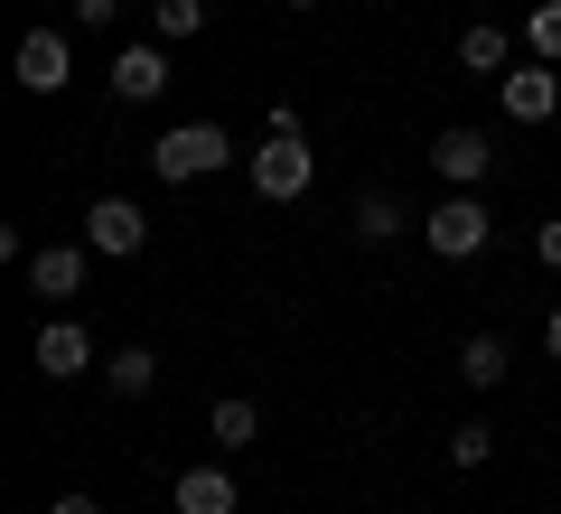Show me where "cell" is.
<instances>
[{"instance_id":"1","label":"cell","mask_w":561,"mask_h":514,"mask_svg":"<svg viewBox=\"0 0 561 514\" xmlns=\"http://www.w3.org/2000/svg\"><path fill=\"white\" fill-rule=\"evenodd\" d=\"M243 179H253L262 206H290V197H309V179H319V150H309L300 132H272L253 159H243Z\"/></svg>"},{"instance_id":"2","label":"cell","mask_w":561,"mask_h":514,"mask_svg":"<svg viewBox=\"0 0 561 514\" xmlns=\"http://www.w3.org/2000/svg\"><path fill=\"white\" fill-rule=\"evenodd\" d=\"M225 159H234L225 122H179V132H160V140H150V169H160L169 187H187V179H216Z\"/></svg>"},{"instance_id":"3","label":"cell","mask_w":561,"mask_h":514,"mask_svg":"<svg viewBox=\"0 0 561 514\" xmlns=\"http://www.w3.org/2000/svg\"><path fill=\"white\" fill-rule=\"evenodd\" d=\"M421 235H431V253H440V262H478L486 235H496V216H486L478 187H459V197H440L431 216H421Z\"/></svg>"},{"instance_id":"4","label":"cell","mask_w":561,"mask_h":514,"mask_svg":"<svg viewBox=\"0 0 561 514\" xmlns=\"http://www.w3.org/2000/svg\"><path fill=\"white\" fill-rule=\"evenodd\" d=\"M10 76H20V94H66V84H76V47H66V28H28L20 57H10Z\"/></svg>"},{"instance_id":"5","label":"cell","mask_w":561,"mask_h":514,"mask_svg":"<svg viewBox=\"0 0 561 514\" xmlns=\"http://www.w3.org/2000/svg\"><path fill=\"white\" fill-rule=\"evenodd\" d=\"M84 243H94L103 262H131L140 243H150V216H140L131 197H94L84 206Z\"/></svg>"},{"instance_id":"6","label":"cell","mask_w":561,"mask_h":514,"mask_svg":"<svg viewBox=\"0 0 561 514\" xmlns=\"http://www.w3.org/2000/svg\"><path fill=\"white\" fill-rule=\"evenodd\" d=\"M505 122H552L561 113V66L552 57H524V66H505Z\"/></svg>"},{"instance_id":"7","label":"cell","mask_w":561,"mask_h":514,"mask_svg":"<svg viewBox=\"0 0 561 514\" xmlns=\"http://www.w3.org/2000/svg\"><path fill=\"white\" fill-rule=\"evenodd\" d=\"M84 262H94V243H38L20 272H28V290H38V299H76L84 290Z\"/></svg>"},{"instance_id":"8","label":"cell","mask_w":561,"mask_h":514,"mask_svg":"<svg viewBox=\"0 0 561 514\" xmlns=\"http://www.w3.org/2000/svg\"><path fill=\"white\" fill-rule=\"evenodd\" d=\"M28 356H38V375H57V384H76L84 365H94V336H84L76 318H47V328H38V346H28Z\"/></svg>"},{"instance_id":"9","label":"cell","mask_w":561,"mask_h":514,"mask_svg":"<svg viewBox=\"0 0 561 514\" xmlns=\"http://www.w3.org/2000/svg\"><path fill=\"white\" fill-rule=\"evenodd\" d=\"M486 159H496V150H486V132H468V122H449V132L431 140V169H440L449 187H478V179H486Z\"/></svg>"},{"instance_id":"10","label":"cell","mask_w":561,"mask_h":514,"mask_svg":"<svg viewBox=\"0 0 561 514\" xmlns=\"http://www.w3.org/2000/svg\"><path fill=\"white\" fill-rule=\"evenodd\" d=\"M113 94L122 103H160L169 94V57L160 47H113Z\"/></svg>"},{"instance_id":"11","label":"cell","mask_w":561,"mask_h":514,"mask_svg":"<svg viewBox=\"0 0 561 514\" xmlns=\"http://www.w3.org/2000/svg\"><path fill=\"white\" fill-rule=\"evenodd\" d=\"M169 505H179V514H234L243 495H234V477H225V468H187L179 487H169Z\"/></svg>"},{"instance_id":"12","label":"cell","mask_w":561,"mask_h":514,"mask_svg":"<svg viewBox=\"0 0 561 514\" xmlns=\"http://www.w3.org/2000/svg\"><path fill=\"white\" fill-rule=\"evenodd\" d=\"M505 365H515V356H505V336H496V328H478V336L459 346V384H468V393H496Z\"/></svg>"},{"instance_id":"13","label":"cell","mask_w":561,"mask_h":514,"mask_svg":"<svg viewBox=\"0 0 561 514\" xmlns=\"http://www.w3.org/2000/svg\"><path fill=\"white\" fill-rule=\"evenodd\" d=\"M402 235V197L393 187H365L356 197V243H393Z\"/></svg>"},{"instance_id":"14","label":"cell","mask_w":561,"mask_h":514,"mask_svg":"<svg viewBox=\"0 0 561 514\" xmlns=\"http://www.w3.org/2000/svg\"><path fill=\"white\" fill-rule=\"evenodd\" d=\"M103 384H113L122 402H140V393H150V384H160V356H150V346H122V356L103 365Z\"/></svg>"},{"instance_id":"15","label":"cell","mask_w":561,"mask_h":514,"mask_svg":"<svg viewBox=\"0 0 561 514\" xmlns=\"http://www.w3.org/2000/svg\"><path fill=\"white\" fill-rule=\"evenodd\" d=\"M459 66H468V76H505V66H515V57H505V28H459Z\"/></svg>"},{"instance_id":"16","label":"cell","mask_w":561,"mask_h":514,"mask_svg":"<svg viewBox=\"0 0 561 514\" xmlns=\"http://www.w3.org/2000/svg\"><path fill=\"white\" fill-rule=\"evenodd\" d=\"M150 28L160 38H206V0H150Z\"/></svg>"},{"instance_id":"17","label":"cell","mask_w":561,"mask_h":514,"mask_svg":"<svg viewBox=\"0 0 561 514\" xmlns=\"http://www.w3.org/2000/svg\"><path fill=\"white\" fill-rule=\"evenodd\" d=\"M524 47L561 66V0H534V10H524Z\"/></svg>"},{"instance_id":"18","label":"cell","mask_w":561,"mask_h":514,"mask_svg":"<svg viewBox=\"0 0 561 514\" xmlns=\"http://www.w3.org/2000/svg\"><path fill=\"white\" fill-rule=\"evenodd\" d=\"M486 458H496V431L486 421H459L449 431V468H486Z\"/></svg>"},{"instance_id":"19","label":"cell","mask_w":561,"mask_h":514,"mask_svg":"<svg viewBox=\"0 0 561 514\" xmlns=\"http://www.w3.org/2000/svg\"><path fill=\"white\" fill-rule=\"evenodd\" d=\"M253 431H262V412H253L243 393H234V402H216V439H225V449H243Z\"/></svg>"},{"instance_id":"20","label":"cell","mask_w":561,"mask_h":514,"mask_svg":"<svg viewBox=\"0 0 561 514\" xmlns=\"http://www.w3.org/2000/svg\"><path fill=\"white\" fill-rule=\"evenodd\" d=\"M76 20H84V28H113V20H122V0H76Z\"/></svg>"},{"instance_id":"21","label":"cell","mask_w":561,"mask_h":514,"mask_svg":"<svg viewBox=\"0 0 561 514\" xmlns=\"http://www.w3.org/2000/svg\"><path fill=\"white\" fill-rule=\"evenodd\" d=\"M534 253H542V272H561V216H552V225L534 235Z\"/></svg>"},{"instance_id":"22","label":"cell","mask_w":561,"mask_h":514,"mask_svg":"<svg viewBox=\"0 0 561 514\" xmlns=\"http://www.w3.org/2000/svg\"><path fill=\"white\" fill-rule=\"evenodd\" d=\"M47 514H103V505H94V495L76 487V495H57V505H47Z\"/></svg>"},{"instance_id":"23","label":"cell","mask_w":561,"mask_h":514,"mask_svg":"<svg viewBox=\"0 0 561 514\" xmlns=\"http://www.w3.org/2000/svg\"><path fill=\"white\" fill-rule=\"evenodd\" d=\"M542 346H552V365H561V309H552V318H542Z\"/></svg>"},{"instance_id":"24","label":"cell","mask_w":561,"mask_h":514,"mask_svg":"<svg viewBox=\"0 0 561 514\" xmlns=\"http://www.w3.org/2000/svg\"><path fill=\"white\" fill-rule=\"evenodd\" d=\"M280 10H319V0H280Z\"/></svg>"}]
</instances>
